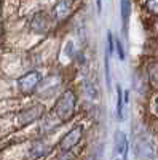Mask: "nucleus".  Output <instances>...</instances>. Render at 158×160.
<instances>
[{"mask_svg": "<svg viewBox=\"0 0 158 160\" xmlns=\"http://www.w3.org/2000/svg\"><path fill=\"white\" fill-rule=\"evenodd\" d=\"M75 111H77V93L74 88H65L53 106V117L59 123H65L74 118Z\"/></svg>", "mask_w": 158, "mask_h": 160, "instance_id": "f257e3e1", "label": "nucleus"}, {"mask_svg": "<svg viewBox=\"0 0 158 160\" xmlns=\"http://www.w3.org/2000/svg\"><path fill=\"white\" fill-rule=\"evenodd\" d=\"M45 115V106L43 104H31L27 108L21 109L19 112H16L15 115V123L16 128H27L31 125H34L35 122H40Z\"/></svg>", "mask_w": 158, "mask_h": 160, "instance_id": "f03ea898", "label": "nucleus"}, {"mask_svg": "<svg viewBox=\"0 0 158 160\" xmlns=\"http://www.w3.org/2000/svg\"><path fill=\"white\" fill-rule=\"evenodd\" d=\"M43 82V77L40 74V71H27L26 74H22L21 77H18L16 80V88H18V93L22 96H31L34 93L38 91Z\"/></svg>", "mask_w": 158, "mask_h": 160, "instance_id": "7ed1b4c3", "label": "nucleus"}, {"mask_svg": "<svg viewBox=\"0 0 158 160\" xmlns=\"http://www.w3.org/2000/svg\"><path fill=\"white\" fill-rule=\"evenodd\" d=\"M83 135H85V127H83V125H75V127H72V128L59 139V142H58V151H59V152H72L77 146L80 144Z\"/></svg>", "mask_w": 158, "mask_h": 160, "instance_id": "20e7f679", "label": "nucleus"}, {"mask_svg": "<svg viewBox=\"0 0 158 160\" xmlns=\"http://www.w3.org/2000/svg\"><path fill=\"white\" fill-rule=\"evenodd\" d=\"M134 155L137 160H156L155 146L152 139L146 135H141L134 141Z\"/></svg>", "mask_w": 158, "mask_h": 160, "instance_id": "39448f33", "label": "nucleus"}, {"mask_svg": "<svg viewBox=\"0 0 158 160\" xmlns=\"http://www.w3.org/2000/svg\"><path fill=\"white\" fill-rule=\"evenodd\" d=\"M29 29L34 34L43 35L51 29V16L48 15L46 11H38L31 18L29 21Z\"/></svg>", "mask_w": 158, "mask_h": 160, "instance_id": "423d86ee", "label": "nucleus"}, {"mask_svg": "<svg viewBox=\"0 0 158 160\" xmlns=\"http://www.w3.org/2000/svg\"><path fill=\"white\" fill-rule=\"evenodd\" d=\"M129 144L128 138L122 130H117L115 133V158L113 160H128Z\"/></svg>", "mask_w": 158, "mask_h": 160, "instance_id": "0eeeda50", "label": "nucleus"}, {"mask_svg": "<svg viewBox=\"0 0 158 160\" xmlns=\"http://www.w3.org/2000/svg\"><path fill=\"white\" fill-rule=\"evenodd\" d=\"M70 11H72V0H58L53 7L51 18L56 22H62L69 18Z\"/></svg>", "mask_w": 158, "mask_h": 160, "instance_id": "6e6552de", "label": "nucleus"}, {"mask_svg": "<svg viewBox=\"0 0 158 160\" xmlns=\"http://www.w3.org/2000/svg\"><path fill=\"white\" fill-rule=\"evenodd\" d=\"M51 152V146L45 139H35L27 148V157L29 158H42Z\"/></svg>", "mask_w": 158, "mask_h": 160, "instance_id": "1a4fd4ad", "label": "nucleus"}, {"mask_svg": "<svg viewBox=\"0 0 158 160\" xmlns=\"http://www.w3.org/2000/svg\"><path fill=\"white\" fill-rule=\"evenodd\" d=\"M80 87H82L83 95H85L88 99H91V101H96V99L99 98V91H98V88L94 87V83L91 82V80L83 78L82 82H80Z\"/></svg>", "mask_w": 158, "mask_h": 160, "instance_id": "9d476101", "label": "nucleus"}, {"mask_svg": "<svg viewBox=\"0 0 158 160\" xmlns=\"http://www.w3.org/2000/svg\"><path fill=\"white\" fill-rule=\"evenodd\" d=\"M131 15V2L129 0H122V21H123V32L128 31V22Z\"/></svg>", "mask_w": 158, "mask_h": 160, "instance_id": "9b49d317", "label": "nucleus"}, {"mask_svg": "<svg viewBox=\"0 0 158 160\" xmlns=\"http://www.w3.org/2000/svg\"><path fill=\"white\" fill-rule=\"evenodd\" d=\"M117 117L123 120V90L120 85H117Z\"/></svg>", "mask_w": 158, "mask_h": 160, "instance_id": "f8f14e48", "label": "nucleus"}, {"mask_svg": "<svg viewBox=\"0 0 158 160\" xmlns=\"http://www.w3.org/2000/svg\"><path fill=\"white\" fill-rule=\"evenodd\" d=\"M146 10L153 16H158V0H146Z\"/></svg>", "mask_w": 158, "mask_h": 160, "instance_id": "ddd939ff", "label": "nucleus"}, {"mask_svg": "<svg viewBox=\"0 0 158 160\" xmlns=\"http://www.w3.org/2000/svg\"><path fill=\"white\" fill-rule=\"evenodd\" d=\"M107 42H109V50H107V53H109V55H113V53H115V38H113L112 32L107 34Z\"/></svg>", "mask_w": 158, "mask_h": 160, "instance_id": "4468645a", "label": "nucleus"}, {"mask_svg": "<svg viewBox=\"0 0 158 160\" xmlns=\"http://www.w3.org/2000/svg\"><path fill=\"white\" fill-rule=\"evenodd\" d=\"M115 50L118 53V58H120V61H125V51H123V45L120 40H115Z\"/></svg>", "mask_w": 158, "mask_h": 160, "instance_id": "2eb2a0df", "label": "nucleus"}, {"mask_svg": "<svg viewBox=\"0 0 158 160\" xmlns=\"http://www.w3.org/2000/svg\"><path fill=\"white\" fill-rule=\"evenodd\" d=\"M96 7H98V13L101 15V11H102V0H96Z\"/></svg>", "mask_w": 158, "mask_h": 160, "instance_id": "dca6fc26", "label": "nucleus"}, {"mask_svg": "<svg viewBox=\"0 0 158 160\" xmlns=\"http://www.w3.org/2000/svg\"><path fill=\"white\" fill-rule=\"evenodd\" d=\"M155 112L158 114V96L155 98Z\"/></svg>", "mask_w": 158, "mask_h": 160, "instance_id": "f3484780", "label": "nucleus"}, {"mask_svg": "<svg viewBox=\"0 0 158 160\" xmlns=\"http://www.w3.org/2000/svg\"><path fill=\"white\" fill-rule=\"evenodd\" d=\"M156 160H158V157H156Z\"/></svg>", "mask_w": 158, "mask_h": 160, "instance_id": "a211bd4d", "label": "nucleus"}]
</instances>
